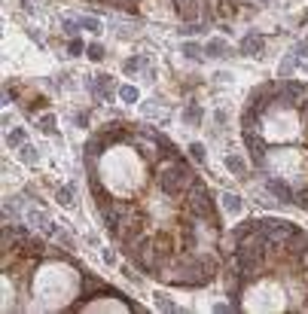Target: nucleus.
Listing matches in <instances>:
<instances>
[{"instance_id":"4468645a","label":"nucleus","mask_w":308,"mask_h":314,"mask_svg":"<svg viewBox=\"0 0 308 314\" xmlns=\"http://www.w3.org/2000/svg\"><path fill=\"white\" fill-rule=\"evenodd\" d=\"M153 299H156V308H162V311H168V314H177V311H180V308H177V305L171 302V296H168V293H156Z\"/></svg>"},{"instance_id":"a878e982","label":"nucleus","mask_w":308,"mask_h":314,"mask_svg":"<svg viewBox=\"0 0 308 314\" xmlns=\"http://www.w3.org/2000/svg\"><path fill=\"white\" fill-rule=\"evenodd\" d=\"M140 67H143V58L134 55V58H129V61L122 64V71H125V74H134V71H140Z\"/></svg>"},{"instance_id":"9d476101","label":"nucleus","mask_w":308,"mask_h":314,"mask_svg":"<svg viewBox=\"0 0 308 314\" xmlns=\"http://www.w3.org/2000/svg\"><path fill=\"white\" fill-rule=\"evenodd\" d=\"M83 153H88V156H101V159H104V153H107V144H104V137H101V134H92V137L86 141Z\"/></svg>"},{"instance_id":"7c9ffc66","label":"nucleus","mask_w":308,"mask_h":314,"mask_svg":"<svg viewBox=\"0 0 308 314\" xmlns=\"http://www.w3.org/2000/svg\"><path fill=\"white\" fill-rule=\"evenodd\" d=\"M296 55H302V58H308V43H299V46H296Z\"/></svg>"},{"instance_id":"423d86ee","label":"nucleus","mask_w":308,"mask_h":314,"mask_svg":"<svg viewBox=\"0 0 308 314\" xmlns=\"http://www.w3.org/2000/svg\"><path fill=\"white\" fill-rule=\"evenodd\" d=\"M171 3H174V12L180 15V22L202 19V3H198V0H171Z\"/></svg>"},{"instance_id":"c85d7f7f","label":"nucleus","mask_w":308,"mask_h":314,"mask_svg":"<svg viewBox=\"0 0 308 314\" xmlns=\"http://www.w3.org/2000/svg\"><path fill=\"white\" fill-rule=\"evenodd\" d=\"M77 125H83V128L88 125V113H86V110H83V113H77Z\"/></svg>"},{"instance_id":"f03ea898","label":"nucleus","mask_w":308,"mask_h":314,"mask_svg":"<svg viewBox=\"0 0 308 314\" xmlns=\"http://www.w3.org/2000/svg\"><path fill=\"white\" fill-rule=\"evenodd\" d=\"M271 98H275V82H263L257 85L250 95H247V104H244V113H253V116H263L268 107H271Z\"/></svg>"},{"instance_id":"4be33fe9","label":"nucleus","mask_w":308,"mask_h":314,"mask_svg":"<svg viewBox=\"0 0 308 314\" xmlns=\"http://www.w3.org/2000/svg\"><path fill=\"white\" fill-rule=\"evenodd\" d=\"M86 55L92 58V61H104V46L101 43H88L86 46Z\"/></svg>"},{"instance_id":"6e6552de","label":"nucleus","mask_w":308,"mask_h":314,"mask_svg":"<svg viewBox=\"0 0 308 314\" xmlns=\"http://www.w3.org/2000/svg\"><path fill=\"white\" fill-rule=\"evenodd\" d=\"M253 229H260V217H247V220H241L238 226H232V229H229V241H232V244H238V241L247 238Z\"/></svg>"},{"instance_id":"c756f323","label":"nucleus","mask_w":308,"mask_h":314,"mask_svg":"<svg viewBox=\"0 0 308 314\" xmlns=\"http://www.w3.org/2000/svg\"><path fill=\"white\" fill-rule=\"evenodd\" d=\"M104 263L113 266V263H116V253H113V250H104Z\"/></svg>"},{"instance_id":"9b49d317","label":"nucleus","mask_w":308,"mask_h":314,"mask_svg":"<svg viewBox=\"0 0 308 314\" xmlns=\"http://www.w3.org/2000/svg\"><path fill=\"white\" fill-rule=\"evenodd\" d=\"M205 55H211V58H223V55H229L226 40H211V43L205 46Z\"/></svg>"},{"instance_id":"a211bd4d","label":"nucleus","mask_w":308,"mask_h":314,"mask_svg":"<svg viewBox=\"0 0 308 314\" xmlns=\"http://www.w3.org/2000/svg\"><path fill=\"white\" fill-rule=\"evenodd\" d=\"M119 98H122L125 104H134V101L140 98V92L134 89V85H119Z\"/></svg>"},{"instance_id":"0eeeda50","label":"nucleus","mask_w":308,"mask_h":314,"mask_svg":"<svg viewBox=\"0 0 308 314\" xmlns=\"http://www.w3.org/2000/svg\"><path fill=\"white\" fill-rule=\"evenodd\" d=\"M263 49H265V37L263 34H244L241 43H238V52L241 55H263Z\"/></svg>"},{"instance_id":"6ab92c4d","label":"nucleus","mask_w":308,"mask_h":314,"mask_svg":"<svg viewBox=\"0 0 308 314\" xmlns=\"http://www.w3.org/2000/svg\"><path fill=\"white\" fill-rule=\"evenodd\" d=\"M223 207H226L229 214H238V211H241V198L232 196V193H226V196H223Z\"/></svg>"},{"instance_id":"2eb2a0df","label":"nucleus","mask_w":308,"mask_h":314,"mask_svg":"<svg viewBox=\"0 0 308 314\" xmlns=\"http://www.w3.org/2000/svg\"><path fill=\"white\" fill-rule=\"evenodd\" d=\"M55 198H58L61 207H70V204H74V186H58L55 189Z\"/></svg>"},{"instance_id":"412c9836","label":"nucleus","mask_w":308,"mask_h":314,"mask_svg":"<svg viewBox=\"0 0 308 314\" xmlns=\"http://www.w3.org/2000/svg\"><path fill=\"white\" fill-rule=\"evenodd\" d=\"M61 28H64V34L77 37V34L83 31V22H80V19H64V22H61Z\"/></svg>"},{"instance_id":"1a4fd4ad","label":"nucleus","mask_w":308,"mask_h":314,"mask_svg":"<svg viewBox=\"0 0 308 314\" xmlns=\"http://www.w3.org/2000/svg\"><path fill=\"white\" fill-rule=\"evenodd\" d=\"M180 119H183L186 125H202V122H205V110H202V104H186L183 113H180Z\"/></svg>"},{"instance_id":"ddd939ff","label":"nucleus","mask_w":308,"mask_h":314,"mask_svg":"<svg viewBox=\"0 0 308 314\" xmlns=\"http://www.w3.org/2000/svg\"><path fill=\"white\" fill-rule=\"evenodd\" d=\"M25 137H28L25 128H12V131H6V147H9V150L22 147V144H25Z\"/></svg>"},{"instance_id":"f257e3e1","label":"nucleus","mask_w":308,"mask_h":314,"mask_svg":"<svg viewBox=\"0 0 308 314\" xmlns=\"http://www.w3.org/2000/svg\"><path fill=\"white\" fill-rule=\"evenodd\" d=\"M183 211L189 217H195V220H208L214 226H220V217H217V207H214V196H211V189L202 180L183 196Z\"/></svg>"},{"instance_id":"dca6fc26","label":"nucleus","mask_w":308,"mask_h":314,"mask_svg":"<svg viewBox=\"0 0 308 314\" xmlns=\"http://www.w3.org/2000/svg\"><path fill=\"white\" fill-rule=\"evenodd\" d=\"M202 31H208V22H183V28H180V34L183 37H192V34H202Z\"/></svg>"},{"instance_id":"b1692460","label":"nucleus","mask_w":308,"mask_h":314,"mask_svg":"<svg viewBox=\"0 0 308 314\" xmlns=\"http://www.w3.org/2000/svg\"><path fill=\"white\" fill-rule=\"evenodd\" d=\"M83 31H92V34H101V22L98 19H92V15H83Z\"/></svg>"},{"instance_id":"f3484780","label":"nucleus","mask_w":308,"mask_h":314,"mask_svg":"<svg viewBox=\"0 0 308 314\" xmlns=\"http://www.w3.org/2000/svg\"><path fill=\"white\" fill-rule=\"evenodd\" d=\"M19 153H22V162H25V165H31V162H37V159H40V150H37V147H31V144H22Z\"/></svg>"},{"instance_id":"f8f14e48","label":"nucleus","mask_w":308,"mask_h":314,"mask_svg":"<svg viewBox=\"0 0 308 314\" xmlns=\"http://www.w3.org/2000/svg\"><path fill=\"white\" fill-rule=\"evenodd\" d=\"M226 168L232 174H238V177H244V174H247V165H244L241 156H226Z\"/></svg>"},{"instance_id":"cd10ccee","label":"nucleus","mask_w":308,"mask_h":314,"mask_svg":"<svg viewBox=\"0 0 308 314\" xmlns=\"http://www.w3.org/2000/svg\"><path fill=\"white\" fill-rule=\"evenodd\" d=\"M83 49H86V46H83V40H77V37H74V40L67 43V52H70V55H80Z\"/></svg>"},{"instance_id":"20e7f679","label":"nucleus","mask_w":308,"mask_h":314,"mask_svg":"<svg viewBox=\"0 0 308 314\" xmlns=\"http://www.w3.org/2000/svg\"><path fill=\"white\" fill-rule=\"evenodd\" d=\"M88 89H92V95L98 101H110L113 95H119V89L113 85V77H95V79H88Z\"/></svg>"},{"instance_id":"5701e85b","label":"nucleus","mask_w":308,"mask_h":314,"mask_svg":"<svg viewBox=\"0 0 308 314\" xmlns=\"http://www.w3.org/2000/svg\"><path fill=\"white\" fill-rule=\"evenodd\" d=\"M183 55H186V58H202L205 49L198 46V43H183Z\"/></svg>"},{"instance_id":"7ed1b4c3","label":"nucleus","mask_w":308,"mask_h":314,"mask_svg":"<svg viewBox=\"0 0 308 314\" xmlns=\"http://www.w3.org/2000/svg\"><path fill=\"white\" fill-rule=\"evenodd\" d=\"M265 193L271 198H278L281 204H293L296 201V186L290 180H284V177H268L265 180Z\"/></svg>"},{"instance_id":"aec40b11","label":"nucleus","mask_w":308,"mask_h":314,"mask_svg":"<svg viewBox=\"0 0 308 314\" xmlns=\"http://www.w3.org/2000/svg\"><path fill=\"white\" fill-rule=\"evenodd\" d=\"M28 223H31V226H43V229H46V226H49V217H46L43 211H34V207H31V211H28Z\"/></svg>"},{"instance_id":"bb28decb","label":"nucleus","mask_w":308,"mask_h":314,"mask_svg":"<svg viewBox=\"0 0 308 314\" xmlns=\"http://www.w3.org/2000/svg\"><path fill=\"white\" fill-rule=\"evenodd\" d=\"M189 156H192L195 162H205V156H208V153H205L202 144H189Z\"/></svg>"},{"instance_id":"39448f33","label":"nucleus","mask_w":308,"mask_h":314,"mask_svg":"<svg viewBox=\"0 0 308 314\" xmlns=\"http://www.w3.org/2000/svg\"><path fill=\"white\" fill-rule=\"evenodd\" d=\"M98 293H110V287H107L104 281H98V277L92 272L83 269V284H80V299H92V296Z\"/></svg>"},{"instance_id":"393cba45","label":"nucleus","mask_w":308,"mask_h":314,"mask_svg":"<svg viewBox=\"0 0 308 314\" xmlns=\"http://www.w3.org/2000/svg\"><path fill=\"white\" fill-rule=\"evenodd\" d=\"M40 128L46 131V134H55L58 128H55V116H52V113H46L43 119H40Z\"/></svg>"}]
</instances>
